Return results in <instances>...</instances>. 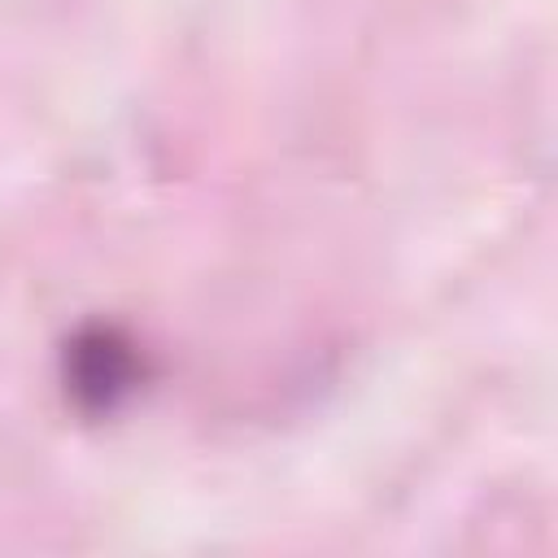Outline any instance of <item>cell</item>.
<instances>
[{"mask_svg": "<svg viewBox=\"0 0 558 558\" xmlns=\"http://www.w3.org/2000/svg\"><path fill=\"white\" fill-rule=\"evenodd\" d=\"M126 379V353L122 344H113L109 336H96L92 344H78V388L96 392L105 401V392L122 388Z\"/></svg>", "mask_w": 558, "mask_h": 558, "instance_id": "cell-1", "label": "cell"}]
</instances>
